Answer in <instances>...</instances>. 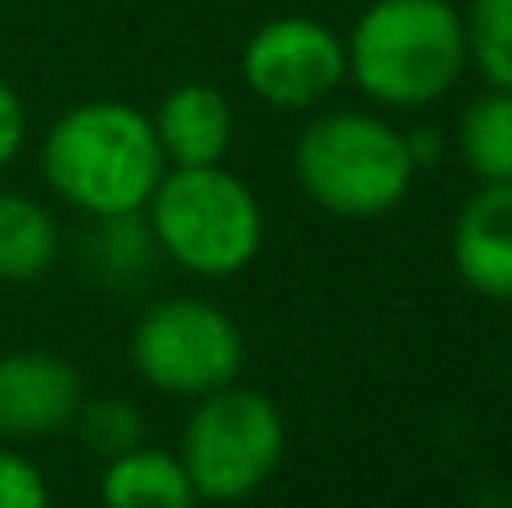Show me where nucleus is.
Listing matches in <instances>:
<instances>
[{
  "mask_svg": "<svg viewBox=\"0 0 512 508\" xmlns=\"http://www.w3.org/2000/svg\"><path fill=\"white\" fill-rule=\"evenodd\" d=\"M459 279L486 302H512V180L477 185L450 230Z\"/></svg>",
  "mask_w": 512,
  "mask_h": 508,
  "instance_id": "nucleus-9",
  "label": "nucleus"
},
{
  "mask_svg": "<svg viewBox=\"0 0 512 508\" xmlns=\"http://www.w3.org/2000/svg\"><path fill=\"white\" fill-rule=\"evenodd\" d=\"M158 239H153L144 212H126V216H95L81 239V261H86L90 279L113 293L135 288L153 275L158 266Z\"/></svg>",
  "mask_w": 512,
  "mask_h": 508,
  "instance_id": "nucleus-12",
  "label": "nucleus"
},
{
  "mask_svg": "<svg viewBox=\"0 0 512 508\" xmlns=\"http://www.w3.org/2000/svg\"><path fill=\"white\" fill-rule=\"evenodd\" d=\"M99 504L104 508H198V495L180 455L144 441V446L104 464Z\"/></svg>",
  "mask_w": 512,
  "mask_h": 508,
  "instance_id": "nucleus-11",
  "label": "nucleus"
},
{
  "mask_svg": "<svg viewBox=\"0 0 512 508\" xmlns=\"http://www.w3.org/2000/svg\"><path fill=\"white\" fill-rule=\"evenodd\" d=\"M248 342L225 306L207 297H158L131 329V365L144 387L198 401L239 383Z\"/></svg>",
  "mask_w": 512,
  "mask_h": 508,
  "instance_id": "nucleus-6",
  "label": "nucleus"
},
{
  "mask_svg": "<svg viewBox=\"0 0 512 508\" xmlns=\"http://www.w3.org/2000/svg\"><path fill=\"white\" fill-rule=\"evenodd\" d=\"M283 450H288L283 410L256 387L230 383L194 401L176 455L198 500L239 504L279 473Z\"/></svg>",
  "mask_w": 512,
  "mask_h": 508,
  "instance_id": "nucleus-5",
  "label": "nucleus"
},
{
  "mask_svg": "<svg viewBox=\"0 0 512 508\" xmlns=\"http://www.w3.org/2000/svg\"><path fill=\"white\" fill-rule=\"evenodd\" d=\"M41 176L54 198L95 216L144 212L167 176L153 117L126 99H86L54 117L41 140Z\"/></svg>",
  "mask_w": 512,
  "mask_h": 508,
  "instance_id": "nucleus-1",
  "label": "nucleus"
},
{
  "mask_svg": "<svg viewBox=\"0 0 512 508\" xmlns=\"http://www.w3.org/2000/svg\"><path fill=\"white\" fill-rule=\"evenodd\" d=\"M405 144H409V158H414V167H432L436 158H441L445 149V135L436 131V126H414V131H405Z\"/></svg>",
  "mask_w": 512,
  "mask_h": 508,
  "instance_id": "nucleus-19",
  "label": "nucleus"
},
{
  "mask_svg": "<svg viewBox=\"0 0 512 508\" xmlns=\"http://www.w3.org/2000/svg\"><path fill=\"white\" fill-rule=\"evenodd\" d=\"M167 167H216L234 144V104L207 81H180L153 108Z\"/></svg>",
  "mask_w": 512,
  "mask_h": 508,
  "instance_id": "nucleus-10",
  "label": "nucleus"
},
{
  "mask_svg": "<svg viewBox=\"0 0 512 508\" xmlns=\"http://www.w3.org/2000/svg\"><path fill=\"white\" fill-rule=\"evenodd\" d=\"M59 225L45 203L18 189H0V284H32L59 261Z\"/></svg>",
  "mask_w": 512,
  "mask_h": 508,
  "instance_id": "nucleus-13",
  "label": "nucleus"
},
{
  "mask_svg": "<svg viewBox=\"0 0 512 508\" xmlns=\"http://www.w3.org/2000/svg\"><path fill=\"white\" fill-rule=\"evenodd\" d=\"M243 86L279 113H310L346 81V45L328 23L283 14L261 23L239 54Z\"/></svg>",
  "mask_w": 512,
  "mask_h": 508,
  "instance_id": "nucleus-7",
  "label": "nucleus"
},
{
  "mask_svg": "<svg viewBox=\"0 0 512 508\" xmlns=\"http://www.w3.org/2000/svg\"><path fill=\"white\" fill-rule=\"evenodd\" d=\"M0 508H50V482L18 446L0 441Z\"/></svg>",
  "mask_w": 512,
  "mask_h": 508,
  "instance_id": "nucleus-17",
  "label": "nucleus"
},
{
  "mask_svg": "<svg viewBox=\"0 0 512 508\" xmlns=\"http://www.w3.org/2000/svg\"><path fill=\"white\" fill-rule=\"evenodd\" d=\"M158 252L198 279H230L256 261L265 243V212L252 185L225 162L216 167H167L144 203Z\"/></svg>",
  "mask_w": 512,
  "mask_h": 508,
  "instance_id": "nucleus-4",
  "label": "nucleus"
},
{
  "mask_svg": "<svg viewBox=\"0 0 512 508\" xmlns=\"http://www.w3.org/2000/svg\"><path fill=\"white\" fill-rule=\"evenodd\" d=\"M86 387L72 360L54 351H5L0 356V441L32 446L72 428Z\"/></svg>",
  "mask_w": 512,
  "mask_h": 508,
  "instance_id": "nucleus-8",
  "label": "nucleus"
},
{
  "mask_svg": "<svg viewBox=\"0 0 512 508\" xmlns=\"http://www.w3.org/2000/svg\"><path fill=\"white\" fill-rule=\"evenodd\" d=\"M342 45L346 81L387 113L441 104L468 72L463 9L450 0H369Z\"/></svg>",
  "mask_w": 512,
  "mask_h": 508,
  "instance_id": "nucleus-2",
  "label": "nucleus"
},
{
  "mask_svg": "<svg viewBox=\"0 0 512 508\" xmlns=\"http://www.w3.org/2000/svg\"><path fill=\"white\" fill-rule=\"evenodd\" d=\"M23 144H27V108L18 99V90L0 77V171L23 153Z\"/></svg>",
  "mask_w": 512,
  "mask_h": 508,
  "instance_id": "nucleus-18",
  "label": "nucleus"
},
{
  "mask_svg": "<svg viewBox=\"0 0 512 508\" xmlns=\"http://www.w3.org/2000/svg\"><path fill=\"white\" fill-rule=\"evenodd\" d=\"M454 149H459L463 167L481 180V185H508L512 180V90L486 86L459 117L454 131Z\"/></svg>",
  "mask_w": 512,
  "mask_h": 508,
  "instance_id": "nucleus-14",
  "label": "nucleus"
},
{
  "mask_svg": "<svg viewBox=\"0 0 512 508\" xmlns=\"http://www.w3.org/2000/svg\"><path fill=\"white\" fill-rule=\"evenodd\" d=\"M72 428H77L81 446H86L90 455H99L104 464L126 455V450L144 446V437H149V423H144L140 405L122 401V396H86L77 419H72Z\"/></svg>",
  "mask_w": 512,
  "mask_h": 508,
  "instance_id": "nucleus-16",
  "label": "nucleus"
},
{
  "mask_svg": "<svg viewBox=\"0 0 512 508\" xmlns=\"http://www.w3.org/2000/svg\"><path fill=\"white\" fill-rule=\"evenodd\" d=\"M463 36L468 68H477L486 86L512 90V0H468Z\"/></svg>",
  "mask_w": 512,
  "mask_h": 508,
  "instance_id": "nucleus-15",
  "label": "nucleus"
},
{
  "mask_svg": "<svg viewBox=\"0 0 512 508\" xmlns=\"http://www.w3.org/2000/svg\"><path fill=\"white\" fill-rule=\"evenodd\" d=\"M292 176L319 212L337 221H378L414 189L405 131L378 113L333 108L306 122L292 149Z\"/></svg>",
  "mask_w": 512,
  "mask_h": 508,
  "instance_id": "nucleus-3",
  "label": "nucleus"
}]
</instances>
